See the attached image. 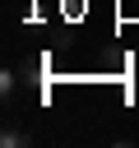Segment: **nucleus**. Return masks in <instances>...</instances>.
Returning <instances> with one entry per match:
<instances>
[{
    "instance_id": "nucleus-1",
    "label": "nucleus",
    "mask_w": 139,
    "mask_h": 148,
    "mask_svg": "<svg viewBox=\"0 0 139 148\" xmlns=\"http://www.w3.org/2000/svg\"><path fill=\"white\" fill-rule=\"evenodd\" d=\"M28 143H32L28 130H19V125H5L0 130V148H28Z\"/></svg>"
},
{
    "instance_id": "nucleus-2",
    "label": "nucleus",
    "mask_w": 139,
    "mask_h": 148,
    "mask_svg": "<svg viewBox=\"0 0 139 148\" xmlns=\"http://www.w3.org/2000/svg\"><path fill=\"white\" fill-rule=\"evenodd\" d=\"M14 88H19V74L5 69V74H0V97H14Z\"/></svg>"
}]
</instances>
